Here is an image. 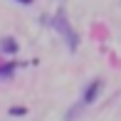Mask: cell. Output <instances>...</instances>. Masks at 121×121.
<instances>
[{"mask_svg": "<svg viewBox=\"0 0 121 121\" xmlns=\"http://www.w3.org/2000/svg\"><path fill=\"white\" fill-rule=\"evenodd\" d=\"M10 114H13V116H22V114H27V109L17 106V109H13V111H10Z\"/></svg>", "mask_w": 121, "mask_h": 121, "instance_id": "obj_3", "label": "cell"}, {"mask_svg": "<svg viewBox=\"0 0 121 121\" xmlns=\"http://www.w3.org/2000/svg\"><path fill=\"white\" fill-rule=\"evenodd\" d=\"M17 3H22V5H30V3H32V0H17Z\"/></svg>", "mask_w": 121, "mask_h": 121, "instance_id": "obj_4", "label": "cell"}, {"mask_svg": "<svg viewBox=\"0 0 121 121\" xmlns=\"http://www.w3.org/2000/svg\"><path fill=\"white\" fill-rule=\"evenodd\" d=\"M99 89H101V82H99V79H96V82H91V84H89V89L84 91V101H86V104H91V101L96 99Z\"/></svg>", "mask_w": 121, "mask_h": 121, "instance_id": "obj_1", "label": "cell"}, {"mask_svg": "<svg viewBox=\"0 0 121 121\" xmlns=\"http://www.w3.org/2000/svg\"><path fill=\"white\" fill-rule=\"evenodd\" d=\"M0 47H3V52H10V54H13V52H17V45H15L10 37H8V40H3V45H0Z\"/></svg>", "mask_w": 121, "mask_h": 121, "instance_id": "obj_2", "label": "cell"}]
</instances>
